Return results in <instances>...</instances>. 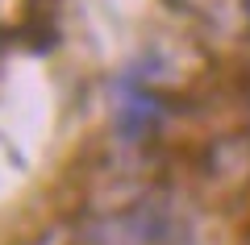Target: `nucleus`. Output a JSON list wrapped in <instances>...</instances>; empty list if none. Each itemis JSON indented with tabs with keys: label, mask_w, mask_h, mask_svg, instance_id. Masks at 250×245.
<instances>
[{
	"label": "nucleus",
	"mask_w": 250,
	"mask_h": 245,
	"mask_svg": "<svg viewBox=\"0 0 250 245\" xmlns=\"http://www.w3.org/2000/svg\"><path fill=\"white\" fill-rule=\"evenodd\" d=\"M13 13H17V0H0V25H4Z\"/></svg>",
	"instance_id": "f03ea898"
},
{
	"label": "nucleus",
	"mask_w": 250,
	"mask_h": 245,
	"mask_svg": "<svg viewBox=\"0 0 250 245\" xmlns=\"http://www.w3.org/2000/svg\"><path fill=\"white\" fill-rule=\"evenodd\" d=\"M163 104L154 92H146L138 79H125L121 92H117V129H121L125 141H142L146 133L159 125Z\"/></svg>",
	"instance_id": "f257e3e1"
}]
</instances>
